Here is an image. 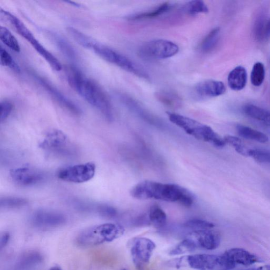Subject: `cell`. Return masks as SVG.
I'll use <instances>...</instances> for the list:
<instances>
[{"label": "cell", "mask_w": 270, "mask_h": 270, "mask_svg": "<svg viewBox=\"0 0 270 270\" xmlns=\"http://www.w3.org/2000/svg\"><path fill=\"white\" fill-rule=\"evenodd\" d=\"M13 109V105L12 103L8 101H3L0 104V121L1 123L4 122L9 116Z\"/></svg>", "instance_id": "37"}, {"label": "cell", "mask_w": 270, "mask_h": 270, "mask_svg": "<svg viewBox=\"0 0 270 270\" xmlns=\"http://www.w3.org/2000/svg\"><path fill=\"white\" fill-rule=\"evenodd\" d=\"M187 261L190 268L197 270H230L236 267L224 254L191 255Z\"/></svg>", "instance_id": "8"}, {"label": "cell", "mask_w": 270, "mask_h": 270, "mask_svg": "<svg viewBox=\"0 0 270 270\" xmlns=\"http://www.w3.org/2000/svg\"><path fill=\"white\" fill-rule=\"evenodd\" d=\"M96 167L93 162L67 166L59 170L57 176L63 181L83 183L91 180L96 173Z\"/></svg>", "instance_id": "10"}, {"label": "cell", "mask_w": 270, "mask_h": 270, "mask_svg": "<svg viewBox=\"0 0 270 270\" xmlns=\"http://www.w3.org/2000/svg\"><path fill=\"white\" fill-rule=\"evenodd\" d=\"M196 93L203 97H216L226 91L225 84L221 81H206L198 83L194 88Z\"/></svg>", "instance_id": "16"}, {"label": "cell", "mask_w": 270, "mask_h": 270, "mask_svg": "<svg viewBox=\"0 0 270 270\" xmlns=\"http://www.w3.org/2000/svg\"><path fill=\"white\" fill-rule=\"evenodd\" d=\"M189 237L195 242L198 247L208 250L216 249L221 243L219 233L212 229L195 231Z\"/></svg>", "instance_id": "15"}, {"label": "cell", "mask_w": 270, "mask_h": 270, "mask_svg": "<svg viewBox=\"0 0 270 270\" xmlns=\"http://www.w3.org/2000/svg\"><path fill=\"white\" fill-rule=\"evenodd\" d=\"M247 116L270 127V111L253 105H247L243 109Z\"/></svg>", "instance_id": "21"}, {"label": "cell", "mask_w": 270, "mask_h": 270, "mask_svg": "<svg viewBox=\"0 0 270 270\" xmlns=\"http://www.w3.org/2000/svg\"><path fill=\"white\" fill-rule=\"evenodd\" d=\"M10 174L14 182L18 186L24 187L38 186L45 182L47 178L44 171L30 166L12 169Z\"/></svg>", "instance_id": "11"}, {"label": "cell", "mask_w": 270, "mask_h": 270, "mask_svg": "<svg viewBox=\"0 0 270 270\" xmlns=\"http://www.w3.org/2000/svg\"><path fill=\"white\" fill-rule=\"evenodd\" d=\"M198 247L195 242L188 237L184 240L170 252L172 255H177L194 251Z\"/></svg>", "instance_id": "33"}, {"label": "cell", "mask_w": 270, "mask_h": 270, "mask_svg": "<svg viewBox=\"0 0 270 270\" xmlns=\"http://www.w3.org/2000/svg\"><path fill=\"white\" fill-rule=\"evenodd\" d=\"M155 96L158 101L169 108H180L182 105L181 98L175 92L162 90L156 92Z\"/></svg>", "instance_id": "23"}, {"label": "cell", "mask_w": 270, "mask_h": 270, "mask_svg": "<svg viewBox=\"0 0 270 270\" xmlns=\"http://www.w3.org/2000/svg\"><path fill=\"white\" fill-rule=\"evenodd\" d=\"M67 219L66 216L59 212L40 210L33 213L30 222L37 228L51 229L63 225L67 222Z\"/></svg>", "instance_id": "12"}, {"label": "cell", "mask_w": 270, "mask_h": 270, "mask_svg": "<svg viewBox=\"0 0 270 270\" xmlns=\"http://www.w3.org/2000/svg\"><path fill=\"white\" fill-rule=\"evenodd\" d=\"M42 261V255L38 252L26 253L17 262L15 270H32L39 266Z\"/></svg>", "instance_id": "20"}, {"label": "cell", "mask_w": 270, "mask_h": 270, "mask_svg": "<svg viewBox=\"0 0 270 270\" xmlns=\"http://www.w3.org/2000/svg\"><path fill=\"white\" fill-rule=\"evenodd\" d=\"M224 139L226 143L232 146L239 154L244 156L245 157H249L250 149L247 148L240 138L231 136V135H227L224 137Z\"/></svg>", "instance_id": "31"}, {"label": "cell", "mask_w": 270, "mask_h": 270, "mask_svg": "<svg viewBox=\"0 0 270 270\" xmlns=\"http://www.w3.org/2000/svg\"><path fill=\"white\" fill-rule=\"evenodd\" d=\"M35 79L41 86L52 96L54 100L57 102L63 108H65L75 115L81 114V109L72 100H70L65 95L63 94L58 89L56 88L51 82L43 77L35 75Z\"/></svg>", "instance_id": "14"}, {"label": "cell", "mask_w": 270, "mask_h": 270, "mask_svg": "<svg viewBox=\"0 0 270 270\" xmlns=\"http://www.w3.org/2000/svg\"><path fill=\"white\" fill-rule=\"evenodd\" d=\"M187 228L195 231L212 229L215 227L214 224L200 219H191L184 224Z\"/></svg>", "instance_id": "35"}, {"label": "cell", "mask_w": 270, "mask_h": 270, "mask_svg": "<svg viewBox=\"0 0 270 270\" xmlns=\"http://www.w3.org/2000/svg\"><path fill=\"white\" fill-rule=\"evenodd\" d=\"M183 11L190 15H195L198 13H207L209 12L208 7L202 1H189L184 6Z\"/></svg>", "instance_id": "32"}, {"label": "cell", "mask_w": 270, "mask_h": 270, "mask_svg": "<svg viewBox=\"0 0 270 270\" xmlns=\"http://www.w3.org/2000/svg\"><path fill=\"white\" fill-rule=\"evenodd\" d=\"M88 212H93L99 216L107 218H115L118 216V211L112 206L106 204L89 205Z\"/></svg>", "instance_id": "29"}, {"label": "cell", "mask_w": 270, "mask_h": 270, "mask_svg": "<svg viewBox=\"0 0 270 270\" xmlns=\"http://www.w3.org/2000/svg\"><path fill=\"white\" fill-rule=\"evenodd\" d=\"M10 239V234L8 232H5L2 234L0 238V248L2 250L9 243Z\"/></svg>", "instance_id": "38"}, {"label": "cell", "mask_w": 270, "mask_h": 270, "mask_svg": "<svg viewBox=\"0 0 270 270\" xmlns=\"http://www.w3.org/2000/svg\"><path fill=\"white\" fill-rule=\"evenodd\" d=\"M151 222L155 226H164L167 222V216L165 212L158 205H153L149 213Z\"/></svg>", "instance_id": "28"}, {"label": "cell", "mask_w": 270, "mask_h": 270, "mask_svg": "<svg viewBox=\"0 0 270 270\" xmlns=\"http://www.w3.org/2000/svg\"><path fill=\"white\" fill-rule=\"evenodd\" d=\"M49 270H62L60 267L54 266L50 269Z\"/></svg>", "instance_id": "41"}, {"label": "cell", "mask_w": 270, "mask_h": 270, "mask_svg": "<svg viewBox=\"0 0 270 270\" xmlns=\"http://www.w3.org/2000/svg\"><path fill=\"white\" fill-rule=\"evenodd\" d=\"M1 12L15 28L19 34L29 42L35 51L48 63L50 66L56 72H60L62 70V67L60 62L40 43L22 21L8 11L1 9Z\"/></svg>", "instance_id": "6"}, {"label": "cell", "mask_w": 270, "mask_h": 270, "mask_svg": "<svg viewBox=\"0 0 270 270\" xmlns=\"http://www.w3.org/2000/svg\"><path fill=\"white\" fill-rule=\"evenodd\" d=\"M243 270H270V266H262L258 268H252Z\"/></svg>", "instance_id": "39"}, {"label": "cell", "mask_w": 270, "mask_h": 270, "mask_svg": "<svg viewBox=\"0 0 270 270\" xmlns=\"http://www.w3.org/2000/svg\"><path fill=\"white\" fill-rule=\"evenodd\" d=\"M0 60H1V66L8 67L16 73H20V68L17 63L14 60L11 54L2 47H1V49H0Z\"/></svg>", "instance_id": "34"}, {"label": "cell", "mask_w": 270, "mask_h": 270, "mask_svg": "<svg viewBox=\"0 0 270 270\" xmlns=\"http://www.w3.org/2000/svg\"><path fill=\"white\" fill-rule=\"evenodd\" d=\"M179 52L178 46L172 41L158 39L146 42L138 49L140 58L147 60L165 59L172 57Z\"/></svg>", "instance_id": "7"}, {"label": "cell", "mask_w": 270, "mask_h": 270, "mask_svg": "<svg viewBox=\"0 0 270 270\" xmlns=\"http://www.w3.org/2000/svg\"><path fill=\"white\" fill-rule=\"evenodd\" d=\"M267 31L268 34H270V20L268 21V23H267Z\"/></svg>", "instance_id": "40"}, {"label": "cell", "mask_w": 270, "mask_h": 270, "mask_svg": "<svg viewBox=\"0 0 270 270\" xmlns=\"http://www.w3.org/2000/svg\"><path fill=\"white\" fill-rule=\"evenodd\" d=\"M167 114L170 122L196 139L208 142L217 148H222L226 145L224 139L211 127L176 113L167 112Z\"/></svg>", "instance_id": "3"}, {"label": "cell", "mask_w": 270, "mask_h": 270, "mask_svg": "<svg viewBox=\"0 0 270 270\" xmlns=\"http://www.w3.org/2000/svg\"><path fill=\"white\" fill-rule=\"evenodd\" d=\"M265 67L261 62L254 64L251 74V81L253 86L259 87L264 82L265 79Z\"/></svg>", "instance_id": "30"}, {"label": "cell", "mask_w": 270, "mask_h": 270, "mask_svg": "<svg viewBox=\"0 0 270 270\" xmlns=\"http://www.w3.org/2000/svg\"><path fill=\"white\" fill-rule=\"evenodd\" d=\"M237 131L239 136L247 140L258 142L260 143H266L269 138L266 134L252 128L243 125L237 126Z\"/></svg>", "instance_id": "22"}, {"label": "cell", "mask_w": 270, "mask_h": 270, "mask_svg": "<svg viewBox=\"0 0 270 270\" xmlns=\"http://www.w3.org/2000/svg\"><path fill=\"white\" fill-rule=\"evenodd\" d=\"M49 37L58 48L60 52L67 58L72 61H76L77 54L73 46L65 38L54 32H50Z\"/></svg>", "instance_id": "19"}, {"label": "cell", "mask_w": 270, "mask_h": 270, "mask_svg": "<svg viewBox=\"0 0 270 270\" xmlns=\"http://www.w3.org/2000/svg\"><path fill=\"white\" fill-rule=\"evenodd\" d=\"M247 80V72L243 66H238L233 69L227 78L230 88L235 91L243 90L246 86Z\"/></svg>", "instance_id": "18"}, {"label": "cell", "mask_w": 270, "mask_h": 270, "mask_svg": "<svg viewBox=\"0 0 270 270\" xmlns=\"http://www.w3.org/2000/svg\"><path fill=\"white\" fill-rule=\"evenodd\" d=\"M28 204L27 199L15 196H6L0 199V208L5 209H16L25 207Z\"/></svg>", "instance_id": "26"}, {"label": "cell", "mask_w": 270, "mask_h": 270, "mask_svg": "<svg viewBox=\"0 0 270 270\" xmlns=\"http://www.w3.org/2000/svg\"><path fill=\"white\" fill-rule=\"evenodd\" d=\"M173 5L168 2L163 3L155 9L144 13L136 14L129 17L131 20H140L147 19H152L159 17L168 12L172 9Z\"/></svg>", "instance_id": "24"}, {"label": "cell", "mask_w": 270, "mask_h": 270, "mask_svg": "<svg viewBox=\"0 0 270 270\" xmlns=\"http://www.w3.org/2000/svg\"><path fill=\"white\" fill-rule=\"evenodd\" d=\"M123 227L118 224L105 223L83 230L78 234L77 243L82 247H91L109 243L123 235Z\"/></svg>", "instance_id": "4"}, {"label": "cell", "mask_w": 270, "mask_h": 270, "mask_svg": "<svg viewBox=\"0 0 270 270\" xmlns=\"http://www.w3.org/2000/svg\"><path fill=\"white\" fill-rule=\"evenodd\" d=\"M226 257L234 265H241L245 266L252 265L259 261V259L255 255L240 248H233L226 251L224 253Z\"/></svg>", "instance_id": "17"}, {"label": "cell", "mask_w": 270, "mask_h": 270, "mask_svg": "<svg viewBox=\"0 0 270 270\" xmlns=\"http://www.w3.org/2000/svg\"><path fill=\"white\" fill-rule=\"evenodd\" d=\"M220 35V29L217 27L212 30L205 37L201 45L202 52L208 53L213 51L217 45Z\"/></svg>", "instance_id": "25"}, {"label": "cell", "mask_w": 270, "mask_h": 270, "mask_svg": "<svg viewBox=\"0 0 270 270\" xmlns=\"http://www.w3.org/2000/svg\"><path fill=\"white\" fill-rule=\"evenodd\" d=\"M156 248L154 242L146 238L133 240L131 252L135 265L140 268L150 262Z\"/></svg>", "instance_id": "13"}, {"label": "cell", "mask_w": 270, "mask_h": 270, "mask_svg": "<svg viewBox=\"0 0 270 270\" xmlns=\"http://www.w3.org/2000/svg\"><path fill=\"white\" fill-rule=\"evenodd\" d=\"M66 2L68 3L73 4L72 5H75V6H81L80 4H78L77 3L72 2V1H67Z\"/></svg>", "instance_id": "42"}, {"label": "cell", "mask_w": 270, "mask_h": 270, "mask_svg": "<svg viewBox=\"0 0 270 270\" xmlns=\"http://www.w3.org/2000/svg\"><path fill=\"white\" fill-rule=\"evenodd\" d=\"M87 49L91 50L105 60L126 70L127 72L146 80H150L146 71L143 67L126 56L108 47L99 43L94 39H92Z\"/></svg>", "instance_id": "5"}, {"label": "cell", "mask_w": 270, "mask_h": 270, "mask_svg": "<svg viewBox=\"0 0 270 270\" xmlns=\"http://www.w3.org/2000/svg\"><path fill=\"white\" fill-rule=\"evenodd\" d=\"M132 196L139 200L155 199L168 202L178 203L190 207L195 200L194 195L189 189L179 185L164 184L151 181L141 182L131 191Z\"/></svg>", "instance_id": "2"}, {"label": "cell", "mask_w": 270, "mask_h": 270, "mask_svg": "<svg viewBox=\"0 0 270 270\" xmlns=\"http://www.w3.org/2000/svg\"><path fill=\"white\" fill-rule=\"evenodd\" d=\"M127 270L126 269H123V270Z\"/></svg>", "instance_id": "43"}, {"label": "cell", "mask_w": 270, "mask_h": 270, "mask_svg": "<svg viewBox=\"0 0 270 270\" xmlns=\"http://www.w3.org/2000/svg\"><path fill=\"white\" fill-rule=\"evenodd\" d=\"M39 147L49 154L66 156L72 154L74 152L67 135L58 130L48 133L40 142Z\"/></svg>", "instance_id": "9"}, {"label": "cell", "mask_w": 270, "mask_h": 270, "mask_svg": "<svg viewBox=\"0 0 270 270\" xmlns=\"http://www.w3.org/2000/svg\"><path fill=\"white\" fill-rule=\"evenodd\" d=\"M66 73L70 86L85 101L102 113L107 120L111 122L113 119L112 105L108 96L101 86L85 76L75 67H69Z\"/></svg>", "instance_id": "1"}, {"label": "cell", "mask_w": 270, "mask_h": 270, "mask_svg": "<svg viewBox=\"0 0 270 270\" xmlns=\"http://www.w3.org/2000/svg\"><path fill=\"white\" fill-rule=\"evenodd\" d=\"M0 39L7 47L16 53L20 52V46L16 38L6 27H0Z\"/></svg>", "instance_id": "27"}, {"label": "cell", "mask_w": 270, "mask_h": 270, "mask_svg": "<svg viewBox=\"0 0 270 270\" xmlns=\"http://www.w3.org/2000/svg\"><path fill=\"white\" fill-rule=\"evenodd\" d=\"M249 157L261 164L270 165V151L263 149H253L249 152Z\"/></svg>", "instance_id": "36"}]
</instances>
